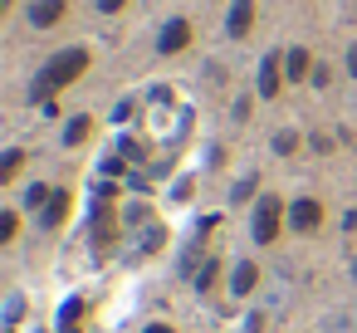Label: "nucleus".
Wrapping results in <instances>:
<instances>
[{"label":"nucleus","mask_w":357,"mask_h":333,"mask_svg":"<svg viewBox=\"0 0 357 333\" xmlns=\"http://www.w3.org/2000/svg\"><path fill=\"white\" fill-rule=\"evenodd\" d=\"M84 69H89V50H64V54H54V59L40 69V79H35V98L50 103V98H54L64 84H74Z\"/></svg>","instance_id":"f257e3e1"},{"label":"nucleus","mask_w":357,"mask_h":333,"mask_svg":"<svg viewBox=\"0 0 357 333\" xmlns=\"http://www.w3.org/2000/svg\"><path fill=\"white\" fill-rule=\"evenodd\" d=\"M274 230H279V196H259V206H255V240L269 245Z\"/></svg>","instance_id":"f03ea898"},{"label":"nucleus","mask_w":357,"mask_h":333,"mask_svg":"<svg viewBox=\"0 0 357 333\" xmlns=\"http://www.w3.org/2000/svg\"><path fill=\"white\" fill-rule=\"evenodd\" d=\"M250 25H255V0H235V6H230V20H225L230 40H245Z\"/></svg>","instance_id":"7ed1b4c3"},{"label":"nucleus","mask_w":357,"mask_h":333,"mask_svg":"<svg viewBox=\"0 0 357 333\" xmlns=\"http://www.w3.org/2000/svg\"><path fill=\"white\" fill-rule=\"evenodd\" d=\"M191 45V25L186 20H172L167 30H162V54H181Z\"/></svg>","instance_id":"20e7f679"},{"label":"nucleus","mask_w":357,"mask_h":333,"mask_svg":"<svg viewBox=\"0 0 357 333\" xmlns=\"http://www.w3.org/2000/svg\"><path fill=\"white\" fill-rule=\"evenodd\" d=\"M289 221H294V230H313V225L323 221V206H318V201H294Z\"/></svg>","instance_id":"39448f33"},{"label":"nucleus","mask_w":357,"mask_h":333,"mask_svg":"<svg viewBox=\"0 0 357 333\" xmlns=\"http://www.w3.org/2000/svg\"><path fill=\"white\" fill-rule=\"evenodd\" d=\"M259 94H264V98H274V94H279V59H274V54L259 64Z\"/></svg>","instance_id":"423d86ee"},{"label":"nucleus","mask_w":357,"mask_h":333,"mask_svg":"<svg viewBox=\"0 0 357 333\" xmlns=\"http://www.w3.org/2000/svg\"><path fill=\"white\" fill-rule=\"evenodd\" d=\"M59 15H64V0H35V10H30L35 25H54Z\"/></svg>","instance_id":"0eeeda50"},{"label":"nucleus","mask_w":357,"mask_h":333,"mask_svg":"<svg viewBox=\"0 0 357 333\" xmlns=\"http://www.w3.org/2000/svg\"><path fill=\"white\" fill-rule=\"evenodd\" d=\"M93 240H98V255H108V245H113V211H108V206H98V230H93Z\"/></svg>","instance_id":"6e6552de"},{"label":"nucleus","mask_w":357,"mask_h":333,"mask_svg":"<svg viewBox=\"0 0 357 333\" xmlns=\"http://www.w3.org/2000/svg\"><path fill=\"white\" fill-rule=\"evenodd\" d=\"M255 279H259V274H255V265H235L230 289H235V294H250V289H255Z\"/></svg>","instance_id":"1a4fd4ad"},{"label":"nucleus","mask_w":357,"mask_h":333,"mask_svg":"<svg viewBox=\"0 0 357 333\" xmlns=\"http://www.w3.org/2000/svg\"><path fill=\"white\" fill-rule=\"evenodd\" d=\"M64 216H69V191H54V201H50V211H45V221H50V225H59Z\"/></svg>","instance_id":"9d476101"},{"label":"nucleus","mask_w":357,"mask_h":333,"mask_svg":"<svg viewBox=\"0 0 357 333\" xmlns=\"http://www.w3.org/2000/svg\"><path fill=\"white\" fill-rule=\"evenodd\" d=\"M284 69H289V79H303V74H308V54H303V50H294Z\"/></svg>","instance_id":"9b49d317"},{"label":"nucleus","mask_w":357,"mask_h":333,"mask_svg":"<svg viewBox=\"0 0 357 333\" xmlns=\"http://www.w3.org/2000/svg\"><path fill=\"white\" fill-rule=\"evenodd\" d=\"M84 138H89V118H74V123L64 128V142L74 147V142H84Z\"/></svg>","instance_id":"f8f14e48"},{"label":"nucleus","mask_w":357,"mask_h":333,"mask_svg":"<svg viewBox=\"0 0 357 333\" xmlns=\"http://www.w3.org/2000/svg\"><path fill=\"white\" fill-rule=\"evenodd\" d=\"M79 318H84V299H69V304H64V333H74Z\"/></svg>","instance_id":"ddd939ff"},{"label":"nucleus","mask_w":357,"mask_h":333,"mask_svg":"<svg viewBox=\"0 0 357 333\" xmlns=\"http://www.w3.org/2000/svg\"><path fill=\"white\" fill-rule=\"evenodd\" d=\"M20 162H25L20 152H6V162H0V182H10V177L20 172Z\"/></svg>","instance_id":"4468645a"},{"label":"nucleus","mask_w":357,"mask_h":333,"mask_svg":"<svg viewBox=\"0 0 357 333\" xmlns=\"http://www.w3.org/2000/svg\"><path fill=\"white\" fill-rule=\"evenodd\" d=\"M25 201H30V206H45V201H54V191H50V186H30Z\"/></svg>","instance_id":"2eb2a0df"},{"label":"nucleus","mask_w":357,"mask_h":333,"mask_svg":"<svg viewBox=\"0 0 357 333\" xmlns=\"http://www.w3.org/2000/svg\"><path fill=\"white\" fill-rule=\"evenodd\" d=\"M10 235H15V211L0 216V240H10Z\"/></svg>","instance_id":"dca6fc26"},{"label":"nucleus","mask_w":357,"mask_h":333,"mask_svg":"<svg viewBox=\"0 0 357 333\" xmlns=\"http://www.w3.org/2000/svg\"><path fill=\"white\" fill-rule=\"evenodd\" d=\"M294 142H298L294 133H279V138H274V147H279V152H294Z\"/></svg>","instance_id":"f3484780"},{"label":"nucleus","mask_w":357,"mask_h":333,"mask_svg":"<svg viewBox=\"0 0 357 333\" xmlns=\"http://www.w3.org/2000/svg\"><path fill=\"white\" fill-rule=\"evenodd\" d=\"M196 284H201V289H211V284H215V265H206V269L196 274Z\"/></svg>","instance_id":"a211bd4d"},{"label":"nucleus","mask_w":357,"mask_h":333,"mask_svg":"<svg viewBox=\"0 0 357 333\" xmlns=\"http://www.w3.org/2000/svg\"><path fill=\"white\" fill-rule=\"evenodd\" d=\"M123 6H128V0H98V10H108V15H118Z\"/></svg>","instance_id":"6ab92c4d"},{"label":"nucleus","mask_w":357,"mask_h":333,"mask_svg":"<svg viewBox=\"0 0 357 333\" xmlns=\"http://www.w3.org/2000/svg\"><path fill=\"white\" fill-rule=\"evenodd\" d=\"M347 69H352V79H357V45L347 50Z\"/></svg>","instance_id":"aec40b11"},{"label":"nucleus","mask_w":357,"mask_h":333,"mask_svg":"<svg viewBox=\"0 0 357 333\" xmlns=\"http://www.w3.org/2000/svg\"><path fill=\"white\" fill-rule=\"evenodd\" d=\"M147 333H172V328H167V323H152V328H147Z\"/></svg>","instance_id":"412c9836"},{"label":"nucleus","mask_w":357,"mask_h":333,"mask_svg":"<svg viewBox=\"0 0 357 333\" xmlns=\"http://www.w3.org/2000/svg\"><path fill=\"white\" fill-rule=\"evenodd\" d=\"M352 274H357V265H352Z\"/></svg>","instance_id":"4be33fe9"}]
</instances>
